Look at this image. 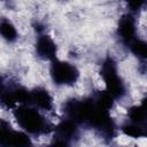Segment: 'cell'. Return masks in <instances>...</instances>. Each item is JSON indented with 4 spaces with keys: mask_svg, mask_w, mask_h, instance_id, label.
<instances>
[{
    "mask_svg": "<svg viewBox=\"0 0 147 147\" xmlns=\"http://www.w3.org/2000/svg\"><path fill=\"white\" fill-rule=\"evenodd\" d=\"M0 146L1 147H33L32 137L22 131L14 129L5 119L0 124Z\"/></svg>",
    "mask_w": 147,
    "mask_h": 147,
    "instance_id": "obj_4",
    "label": "cell"
},
{
    "mask_svg": "<svg viewBox=\"0 0 147 147\" xmlns=\"http://www.w3.org/2000/svg\"><path fill=\"white\" fill-rule=\"evenodd\" d=\"M79 126L80 125L77 124L75 121L63 117L62 119H60L59 122L55 123L53 134L62 137L64 139H68L72 142L79 136Z\"/></svg>",
    "mask_w": 147,
    "mask_h": 147,
    "instance_id": "obj_8",
    "label": "cell"
},
{
    "mask_svg": "<svg viewBox=\"0 0 147 147\" xmlns=\"http://www.w3.org/2000/svg\"><path fill=\"white\" fill-rule=\"evenodd\" d=\"M31 106L42 113H51L55 107V99L52 92L45 86H36L31 88Z\"/></svg>",
    "mask_w": 147,
    "mask_h": 147,
    "instance_id": "obj_7",
    "label": "cell"
},
{
    "mask_svg": "<svg viewBox=\"0 0 147 147\" xmlns=\"http://www.w3.org/2000/svg\"><path fill=\"white\" fill-rule=\"evenodd\" d=\"M48 75L56 87H72L80 79L79 68L74 62L62 59L49 63Z\"/></svg>",
    "mask_w": 147,
    "mask_h": 147,
    "instance_id": "obj_3",
    "label": "cell"
},
{
    "mask_svg": "<svg viewBox=\"0 0 147 147\" xmlns=\"http://www.w3.org/2000/svg\"><path fill=\"white\" fill-rule=\"evenodd\" d=\"M146 6V2H141V1H130L126 3V11L137 16L141 10L142 8Z\"/></svg>",
    "mask_w": 147,
    "mask_h": 147,
    "instance_id": "obj_15",
    "label": "cell"
},
{
    "mask_svg": "<svg viewBox=\"0 0 147 147\" xmlns=\"http://www.w3.org/2000/svg\"><path fill=\"white\" fill-rule=\"evenodd\" d=\"M47 147H71V141L53 134V138L49 140Z\"/></svg>",
    "mask_w": 147,
    "mask_h": 147,
    "instance_id": "obj_14",
    "label": "cell"
},
{
    "mask_svg": "<svg viewBox=\"0 0 147 147\" xmlns=\"http://www.w3.org/2000/svg\"><path fill=\"white\" fill-rule=\"evenodd\" d=\"M142 126H144V132H145V138L147 139V123H145V124H144Z\"/></svg>",
    "mask_w": 147,
    "mask_h": 147,
    "instance_id": "obj_17",
    "label": "cell"
},
{
    "mask_svg": "<svg viewBox=\"0 0 147 147\" xmlns=\"http://www.w3.org/2000/svg\"><path fill=\"white\" fill-rule=\"evenodd\" d=\"M116 37L124 46H129L136 38H138V24H137V16L125 11L123 13L116 24L115 30Z\"/></svg>",
    "mask_w": 147,
    "mask_h": 147,
    "instance_id": "obj_5",
    "label": "cell"
},
{
    "mask_svg": "<svg viewBox=\"0 0 147 147\" xmlns=\"http://www.w3.org/2000/svg\"><path fill=\"white\" fill-rule=\"evenodd\" d=\"M0 34L2 40L7 44H14L20 38V31L17 30V26L11 20L7 17H2L0 20Z\"/></svg>",
    "mask_w": 147,
    "mask_h": 147,
    "instance_id": "obj_9",
    "label": "cell"
},
{
    "mask_svg": "<svg viewBox=\"0 0 147 147\" xmlns=\"http://www.w3.org/2000/svg\"><path fill=\"white\" fill-rule=\"evenodd\" d=\"M126 118L131 123L144 125L147 123V113L140 105H132L126 109Z\"/></svg>",
    "mask_w": 147,
    "mask_h": 147,
    "instance_id": "obj_13",
    "label": "cell"
},
{
    "mask_svg": "<svg viewBox=\"0 0 147 147\" xmlns=\"http://www.w3.org/2000/svg\"><path fill=\"white\" fill-rule=\"evenodd\" d=\"M146 7H147V2H146Z\"/></svg>",
    "mask_w": 147,
    "mask_h": 147,
    "instance_id": "obj_18",
    "label": "cell"
},
{
    "mask_svg": "<svg viewBox=\"0 0 147 147\" xmlns=\"http://www.w3.org/2000/svg\"><path fill=\"white\" fill-rule=\"evenodd\" d=\"M139 105H140V106L144 108V110L147 113V93H146V94H145V95H144V96L140 99Z\"/></svg>",
    "mask_w": 147,
    "mask_h": 147,
    "instance_id": "obj_16",
    "label": "cell"
},
{
    "mask_svg": "<svg viewBox=\"0 0 147 147\" xmlns=\"http://www.w3.org/2000/svg\"><path fill=\"white\" fill-rule=\"evenodd\" d=\"M99 74L101 76L105 90L111 94L116 101L123 100L127 94V85L119 74L116 60L108 55L102 59Z\"/></svg>",
    "mask_w": 147,
    "mask_h": 147,
    "instance_id": "obj_2",
    "label": "cell"
},
{
    "mask_svg": "<svg viewBox=\"0 0 147 147\" xmlns=\"http://www.w3.org/2000/svg\"><path fill=\"white\" fill-rule=\"evenodd\" d=\"M109 147H114V146H109Z\"/></svg>",
    "mask_w": 147,
    "mask_h": 147,
    "instance_id": "obj_19",
    "label": "cell"
},
{
    "mask_svg": "<svg viewBox=\"0 0 147 147\" xmlns=\"http://www.w3.org/2000/svg\"><path fill=\"white\" fill-rule=\"evenodd\" d=\"M92 99H93L96 108L105 110V111H109V113L114 109V107L116 105V99L111 94H109L105 88L96 91L92 95Z\"/></svg>",
    "mask_w": 147,
    "mask_h": 147,
    "instance_id": "obj_10",
    "label": "cell"
},
{
    "mask_svg": "<svg viewBox=\"0 0 147 147\" xmlns=\"http://www.w3.org/2000/svg\"><path fill=\"white\" fill-rule=\"evenodd\" d=\"M33 49L36 56L41 61L51 63L59 59V46L54 38L47 32L37 34L33 44Z\"/></svg>",
    "mask_w": 147,
    "mask_h": 147,
    "instance_id": "obj_6",
    "label": "cell"
},
{
    "mask_svg": "<svg viewBox=\"0 0 147 147\" xmlns=\"http://www.w3.org/2000/svg\"><path fill=\"white\" fill-rule=\"evenodd\" d=\"M13 118L22 131L31 137H42L54 132L55 123L47 119L46 114L31 105H22L11 110Z\"/></svg>",
    "mask_w": 147,
    "mask_h": 147,
    "instance_id": "obj_1",
    "label": "cell"
},
{
    "mask_svg": "<svg viewBox=\"0 0 147 147\" xmlns=\"http://www.w3.org/2000/svg\"><path fill=\"white\" fill-rule=\"evenodd\" d=\"M118 130L126 138H131V139H141V138H145L144 126L142 125H139V124L131 123L129 121L122 123L119 125V129Z\"/></svg>",
    "mask_w": 147,
    "mask_h": 147,
    "instance_id": "obj_12",
    "label": "cell"
},
{
    "mask_svg": "<svg viewBox=\"0 0 147 147\" xmlns=\"http://www.w3.org/2000/svg\"><path fill=\"white\" fill-rule=\"evenodd\" d=\"M127 48L139 62H147V40L138 37L127 46Z\"/></svg>",
    "mask_w": 147,
    "mask_h": 147,
    "instance_id": "obj_11",
    "label": "cell"
}]
</instances>
